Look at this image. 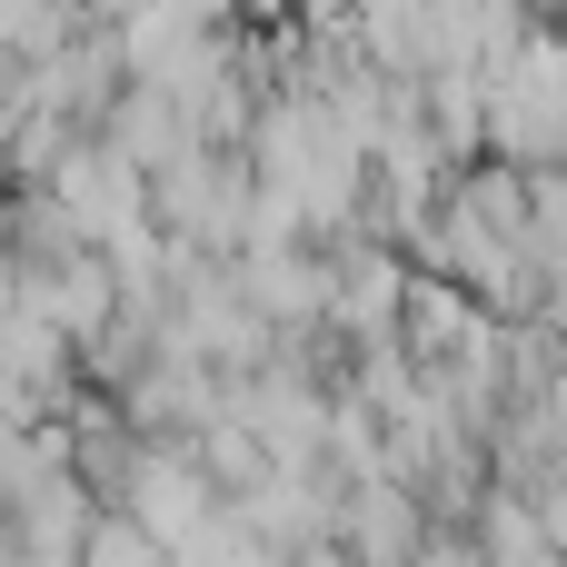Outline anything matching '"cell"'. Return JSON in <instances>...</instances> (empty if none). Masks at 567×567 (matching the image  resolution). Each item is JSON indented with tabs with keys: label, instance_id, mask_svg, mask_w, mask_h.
Here are the masks:
<instances>
[{
	"label": "cell",
	"instance_id": "7a4b0ae2",
	"mask_svg": "<svg viewBox=\"0 0 567 567\" xmlns=\"http://www.w3.org/2000/svg\"><path fill=\"white\" fill-rule=\"evenodd\" d=\"M0 567H20V558H10V548H0Z\"/></svg>",
	"mask_w": 567,
	"mask_h": 567
},
{
	"label": "cell",
	"instance_id": "6da1fadb",
	"mask_svg": "<svg viewBox=\"0 0 567 567\" xmlns=\"http://www.w3.org/2000/svg\"><path fill=\"white\" fill-rule=\"evenodd\" d=\"M429 538L439 528H429L419 488H399V478H349L339 508H329V558H349V567H419Z\"/></svg>",
	"mask_w": 567,
	"mask_h": 567
}]
</instances>
